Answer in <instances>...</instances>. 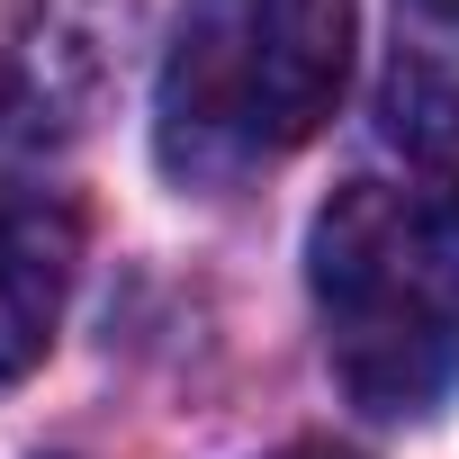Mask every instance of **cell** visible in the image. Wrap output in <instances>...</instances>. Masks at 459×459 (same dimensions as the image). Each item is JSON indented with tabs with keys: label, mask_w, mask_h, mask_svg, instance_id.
Listing matches in <instances>:
<instances>
[{
	"label": "cell",
	"mask_w": 459,
	"mask_h": 459,
	"mask_svg": "<svg viewBox=\"0 0 459 459\" xmlns=\"http://www.w3.org/2000/svg\"><path fill=\"white\" fill-rule=\"evenodd\" d=\"M307 289L342 396L378 423H423L459 387V180H342L316 207Z\"/></svg>",
	"instance_id": "cell-1"
},
{
	"label": "cell",
	"mask_w": 459,
	"mask_h": 459,
	"mask_svg": "<svg viewBox=\"0 0 459 459\" xmlns=\"http://www.w3.org/2000/svg\"><path fill=\"white\" fill-rule=\"evenodd\" d=\"M351 28H360L351 0H244L235 55H244V117L262 153H289L333 117L351 82Z\"/></svg>",
	"instance_id": "cell-2"
},
{
	"label": "cell",
	"mask_w": 459,
	"mask_h": 459,
	"mask_svg": "<svg viewBox=\"0 0 459 459\" xmlns=\"http://www.w3.org/2000/svg\"><path fill=\"white\" fill-rule=\"evenodd\" d=\"M73 207L64 198H0V387H19L73 298Z\"/></svg>",
	"instance_id": "cell-3"
},
{
	"label": "cell",
	"mask_w": 459,
	"mask_h": 459,
	"mask_svg": "<svg viewBox=\"0 0 459 459\" xmlns=\"http://www.w3.org/2000/svg\"><path fill=\"white\" fill-rule=\"evenodd\" d=\"M378 108H387V144H405V171L414 162L450 171V153H459V100H450V82L432 64H396Z\"/></svg>",
	"instance_id": "cell-4"
},
{
	"label": "cell",
	"mask_w": 459,
	"mask_h": 459,
	"mask_svg": "<svg viewBox=\"0 0 459 459\" xmlns=\"http://www.w3.org/2000/svg\"><path fill=\"white\" fill-rule=\"evenodd\" d=\"M271 459H351L342 441H289V450H271Z\"/></svg>",
	"instance_id": "cell-5"
},
{
	"label": "cell",
	"mask_w": 459,
	"mask_h": 459,
	"mask_svg": "<svg viewBox=\"0 0 459 459\" xmlns=\"http://www.w3.org/2000/svg\"><path fill=\"white\" fill-rule=\"evenodd\" d=\"M414 10H423V19H450V28H459V0H414Z\"/></svg>",
	"instance_id": "cell-6"
}]
</instances>
